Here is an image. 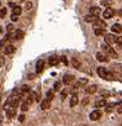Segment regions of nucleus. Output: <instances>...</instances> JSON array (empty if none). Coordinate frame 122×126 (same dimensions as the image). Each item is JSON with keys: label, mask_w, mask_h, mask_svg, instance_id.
Returning a JSON list of instances; mask_svg holds the SVG:
<instances>
[{"label": "nucleus", "mask_w": 122, "mask_h": 126, "mask_svg": "<svg viewBox=\"0 0 122 126\" xmlns=\"http://www.w3.org/2000/svg\"><path fill=\"white\" fill-rule=\"evenodd\" d=\"M97 74H99L102 79H105V80H115L113 74L110 73L107 69H105V68H102V67H99V68H97Z\"/></svg>", "instance_id": "nucleus-1"}, {"label": "nucleus", "mask_w": 122, "mask_h": 126, "mask_svg": "<svg viewBox=\"0 0 122 126\" xmlns=\"http://www.w3.org/2000/svg\"><path fill=\"white\" fill-rule=\"evenodd\" d=\"M102 48H104V49H105V51H106V52H107V53H108V54L112 57V58H115V59H116V58H118V56H117L116 51H115L113 48H111V47H110V45L105 43V45H102Z\"/></svg>", "instance_id": "nucleus-2"}, {"label": "nucleus", "mask_w": 122, "mask_h": 126, "mask_svg": "<svg viewBox=\"0 0 122 126\" xmlns=\"http://www.w3.org/2000/svg\"><path fill=\"white\" fill-rule=\"evenodd\" d=\"M116 38L117 36L112 35V33H108V35H105V42L107 45H112V43H116Z\"/></svg>", "instance_id": "nucleus-3"}, {"label": "nucleus", "mask_w": 122, "mask_h": 126, "mask_svg": "<svg viewBox=\"0 0 122 126\" xmlns=\"http://www.w3.org/2000/svg\"><path fill=\"white\" fill-rule=\"evenodd\" d=\"M101 111L100 110H95V111H93V112H90V115H89V117H90V120H93V121H96V120H99L100 117H101Z\"/></svg>", "instance_id": "nucleus-4"}, {"label": "nucleus", "mask_w": 122, "mask_h": 126, "mask_svg": "<svg viewBox=\"0 0 122 126\" xmlns=\"http://www.w3.org/2000/svg\"><path fill=\"white\" fill-rule=\"evenodd\" d=\"M115 15V11L111 9V8H107L104 13H102V16H104V19H111L112 16Z\"/></svg>", "instance_id": "nucleus-5"}, {"label": "nucleus", "mask_w": 122, "mask_h": 126, "mask_svg": "<svg viewBox=\"0 0 122 126\" xmlns=\"http://www.w3.org/2000/svg\"><path fill=\"white\" fill-rule=\"evenodd\" d=\"M43 67H44V62H43L42 59H38V61H37V63H36V72H37L38 74H40V73H42Z\"/></svg>", "instance_id": "nucleus-6"}, {"label": "nucleus", "mask_w": 122, "mask_h": 126, "mask_svg": "<svg viewBox=\"0 0 122 126\" xmlns=\"http://www.w3.org/2000/svg\"><path fill=\"white\" fill-rule=\"evenodd\" d=\"M96 59L100 61V62H108V57L105 53H102V52H97L96 53Z\"/></svg>", "instance_id": "nucleus-7"}, {"label": "nucleus", "mask_w": 122, "mask_h": 126, "mask_svg": "<svg viewBox=\"0 0 122 126\" xmlns=\"http://www.w3.org/2000/svg\"><path fill=\"white\" fill-rule=\"evenodd\" d=\"M73 80H74V76H72V74H66V76L63 77V83L67 84V85L72 84Z\"/></svg>", "instance_id": "nucleus-8"}, {"label": "nucleus", "mask_w": 122, "mask_h": 126, "mask_svg": "<svg viewBox=\"0 0 122 126\" xmlns=\"http://www.w3.org/2000/svg\"><path fill=\"white\" fill-rule=\"evenodd\" d=\"M6 116L8 117H14V116H16V108H13V106H10V108H8L6 110Z\"/></svg>", "instance_id": "nucleus-9"}, {"label": "nucleus", "mask_w": 122, "mask_h": 126, "mask_svg": "<svg viewBox=\"0 0 122 126\" xmlns=\"http://www.w3.org/2000/svg\"><path fill=\"white\" fill-rule=\"evenodd\" d=\"M49 106H51V100L44 99V100L41 101V109L42 110H47V109H49Z\"/></svg>", "instance_id": "nucleus-10"}, {"label": "nucleus", "mask_w": 122, "mask_h": 126, "mask_svg": "<svg viewBox=\"0 0 122 126\" xmlns=\"http://www.w3.org/2000/svg\"><path fill=\"white\" fill-rule=\"evenodd\" d=\"M94 25L96 27H100V29H105L106 27V22L102 21V20H100V19H97L96 21H94Z\"/></svg>", "instance_id": "nucleus-11"}, {"label": "nucleus", "mask_w": 122, "mask_h": 126, "mask_svg": "<svg viewBox=\"0 0 122 126\" xmlns=\"http://www.w3.org/2000/svg\"><path fill=\"white\" fill-rule=\"evenodd\" d=\"M15 52V47L13 46V45H8L6 47H5V49H4V53L5 54H11V53H14Z\"/></svg>", "instance_id": "nucleus-12"}, {"label": "nucleus", "mask_w": 122, "mask_h": 126, "mask_svg": "<svg viewBox=\"0 0 122 126\" xmlns=\"http://www.w3.org/2000/svg\"><path fill=\"white\" fill-rule=\"evenodd\" d=\"M90 14H93V15L97 16V15H100V14H101V9H100V8H97V6H93V8H90Z\"/></svg>", "instance_id": "nucleus-13"}, {"label": "nucleus", "mask_w": 122, "mask_h": 126, "mask_svg": "<svg viewBox=\"0 0 122 126\" xmlns=\"http://www.w3.org/2000/svg\"><path fill=\"white\" fill-rule=\"evenodd\" d=\"M84 20H85L86 22H94V21L97 20V17H96L95 15H93V14H89V15H86V16L84 17Z\"/></svg>", "instance_id": "nucleus-14"}, {"label": "nucleus", "mask_w": 122, "mask_h": 126, "mask_svg": "<svg viewBox=\"0 0 122 126\" xmlns=\"http://www.w3.org/2000/svg\"><path fill=\"white\" fill-rule=\"evenodd\" d=\"M58 62H59V58L57 56H52L49 57V64L51 66H57L58 64Z\"/></svg>", "instance_id": "nucleus-15"}, {"label": "nucleus", "mask_w": 122, "mask_h": 126, "mask_svg": "<svg viewBox=\"0 0 122 126\" xmlns=\"http://www.w3.org/2000/svg\"><path fill=\"white\" fill-rule=\"evenodd\" d=\"M111 30H112V32L120 33V32H122V26H121V25H118V24H115V25H112Z\"/></svg>", "instance_id": "nucleus-16"}, {"label": "nucleus", "mask_w": 122, "mask_h": 126, "mask_svg": "<svg viewBox=\"0 0 122 126\" xmlns=\"http://www.w3.org/2000/svg\"><path fill=\"white\" fill-rule=\"evenodd\" d=\"M72 64H73V67H74L75 69H80V67H81V63H80L77 58H73V59H72Z\"/></svg>", "instance_id": "nucleus-17"}, {"label": "nucleus", "mask_w": 122, "mask_h": 126, "mask_svg": "<svg viewBox=\"0 0 122 126\" xmlns=\"http://www.w3.org/2000/svg\"><path fill=\"white\" fill-rule=\"evenodd\" d=\"M94 33H95L96 36H102V35H106L105 29H100V27H96V29L94 30Z\"/></svg>", "instance_id": "nucleus-18"}, {"label": "nucleus", "mask_w": 122, "mask_h": 126, "mask_svg": "<svg viewBox=\"0 0 122 126\" xmlns=\"http://www.w3.org/2000/svg\"><path fill=\"white\" fill-rule=\"evenodd\" d=\"M96 90H97V87H96V85H90V87H86V93H88V94H94Z\"/></svg>", "instance_id": "nucleus-19"}, {"label": "nucleus", "mask_w": 122, "mask_h": 126, "mask_svg": "<svg viewBox=\"0 0 122 126\" xmlns=\"http://www.w3.org/2000/svg\"><path fill=\"white\" fill-rule=\"evenodd\" d=\"M78 104V95L73 94V96L70 98V106H75Z\"/></svg>", "instance_id": "nucleus-20"}, {"label": "nucleus", "mask_w": 122, "mask_h": 126, "mask_svg": "<svg viewBox=\"0 0 122 126\" xmlns=\"http://www.w3.org/2000/svg\"><path fill=\"white\" fill-rule=\"evenodd\" d=\"M95 105H96L97 108H102V106H106V105H107V103H106V100H105V99H100V100H97V101L95 103Z\"/></svg>", "instance_id": "nucleus-21"}, {"label": "nucleus", "mask_w": 122, "mask_h": 126, "mask_svg": "<svg viewBox=\"0 0 122 126\" xmlns=\"http://www.w3.org/2000/svg\"><path fill=\"white\" fill-rule=\"evenodd\" d=\"M24 37V31L22 30H16V32H15V38L16 40H21Z\"/></svg>", "instance_id": "nucleus-22"}, {"label": "nucleus", "mask_w": 122, "mask_h": 126, "mask_svg": "<svg viewBox=\"0 0 122 126\" xmlns=\"http://www.w3.org/2000/svg\"><path fill=\"white\" fill-rule=\"evenodd\" d=\"M46 99H48V100H52L53 98H54V90H48L47 93H46Z\"/></svg>", "instance_id": "nucleus-23"}, {"label": "nucleus", "mask_w": 122, "mask_h": 126, "mask_svg": "<svg viewBox=\"0 0 122 126\" xmlns=\"http://www.w3.org/2000/svg\"><path fill=\"white\" fill-rule=\"evenodd\" d=\"M101 5H102V6L108 8V6H111V5H112V0H101Z\"/></svg>", "instance_id": "nucleus-24"}, {"label": "nucleus", "mask_w": 122, "mask_h": 126, "mask_svg": "<svg viewBox=\"0 0 122 126\" xmlns=\"http://www.w3.org/2000/svg\"><path fill=\"white\" fill-rule=\"evenodd\" d=\"M21 13H22V9H21L20 6H16V8L13 9V14H14V15H17V16H19Z\"/></svg>", "instance_id": "nucleus-25"}, {"label": "nucleus", "mask_w": 122, "mask_h": 126, "mask_svg": "<svg viewBox=\"0 0 122 126\" xmlns=\"http://www.w3.org/2000/svg\"><path fill=\"white\" fill-rule=\"evenodd\" d=\"M116 104H107L106 106H105V111L106 112H111L112 110H113V106H115Z\"/></svg>", "instance_id": "nucleus-26"}, {"label": "nucleus", "mask_w": 122, "mask_h": 126, "mask_svg": "<svg viewBox=\"0 0 122 126\" xmlns=\"http://www.w3.org/2000/svg\"><path fill=\"white\" fill-rule=\"evenodd\" d=\"M21 110H22V111H27V110H28V104H27L26 101H24V103L21 104Z\"/></svg>", "instance_id": "nucleus-27"}, {"label": "nucleus", "mask_w": 122, "mask_h": 126, "mask_svg": "<svg viewBox=\"0 0 122 126\" xmlns=\"http://www.w3.org/2000/svg\"><path fill=\"white\" fill-rule=\"evenodd\" d=\"M30 90H31V88L28 85H22V88H21V92L22 93H28Z\"/></svg>", "instance_id": "nucleus-28"}, {"label": "nucleus", "mask_w": 122, "mask_h": 126, "mask_svg": "<svg viewBox=\"0 0 122 126\" xmlns=\"http://www.w3.org/2000/svg\"><path fill=\"white\" fill-rule=\"evenodd\" d=\"M100 94H101V96H104V99H105V98H108V96L111 95V94H110V92H107V90H102Z\"/></svg>", "instance_id": "nucleus-29"}, {"label": "nucleus", "mask_w": 122, "mask_h": 126, "mask_svg": "<svg viewBox=\"0 0 122 126\" xmlns=\"http://www.w3.org/2000/svg\"><path fill=\"white\" fill-rule=\"evenodd\" d=\"M79 85H85V84H88V79L86 78H81V79H79V83H78Z\"/></svg>", "instance_id": "nucleus-30"}, {"label": "nucleus", "mask_w": 122, "mask_h": 126, "mask_svg": "<svg viewBox=\"0 0 122 126\" xmlns=\"http://www.w3.org/2000/svg\"><path fill=\"white\" fill-rule=\"evenodd\" d=\"M25 101H26L28 105H31V104L33 103V95H30V96H27V99H26Z\"/></svg>", "instance_id": "nucleus-31"}, {"label": "nucleus", "mask_w": 122, "mask_h": 126, "mask_svg": "<svg viewBox=\"0 0 122 126\" xmlns=\"http://www.w3.org/2000/svg\"><path fill=\"white\" fill-rule=\"evenodd\" d=\"M5 15H6V8H3L1 10H0V17H5Z\"/></svg>", "instance_id": "nucleus-32"}, {"label": "nucleus", "mask_w": 122, "mask_h": 126, "mask_svg": "<svg viewBox=\"0 0 122 126\" xmlns=\"http://www.w3.org/2000/svg\"><path fill=\"white\" fill-rule=\"evenodd\" d=\"M25 9H26V10H31V9H32V3H31V1H27V3L25 4Z\"/></svg>", "instance_id": "nucleus-33"}, {"label": "nucleus", "mask_w": 122, "mask_h": 126, "mask_svg": "<svg viewBox=\"0 0 122 126\" xmlns=\"http://www.w3.org/2000/svg\"><path fill=\"white\" fill-rule=\"evenodd\" d=\"M59 89H60V83H59V82L54 83V88H53V90H54V92H58Z\"/></svg>", "instance_id": "nucleus-34"}, {"label": "nucleus", "mask_w": 122, "mask_h": 126, "mask_svg": "<svg viewBox=\"0 0 122 126\" xmlns=\"http://www.w3.org/2000/svg\"><path fill=\"white\" fill-rule=\"evenodd\" d=\"M116 43L120 45V46H122V36H118V37L116 38Z\"/></svg>", "instance_id": "nucleus-35"}, {"label": "nucleus", "mask_w": 122, "mask_h": 126, "mask_svg": "<svg viewBox=\"0 0 122 126\" xmlns=\"http://www.w3.org/2000/svg\"><path fill=\"white\" fill-rule=\"evenodd\" d=\"M60 59H62V62L64 63V64H66V66H68V59H67V57H66V56H63V57H62V58H60Z\"/></svg>", "instance_id": "nucleus-36"}, {"label": "nucleus", "mask_w": 122, "mask_h": 126, "mask_svg": "<svg viewBox=\"0 0 122 126\" xmlns=\"http://www.w3.org/2000/svg\"><path fill=\"white\" fill-rule=\"evenodd\" d=\"M13 31H14V26H13V25H8V32L11 33Z\"/></svg>", "instance_id": "nucleus-37"}, {"label": "nucleus", "mask_w": 122, "mask_h": 126, "mask_svg": "<svg viewBox=\"0 0 122 126\" xmlns=\"http://www.w3.org/2000/svg\"><path fill=\"white\" fill-rule=\"evenodd\" d=\"M32 95L35 96V100H37V101H40V95H38L37 93H32Z\"/></svg>", "instance_id": "nucleus-38"}, {"label": "nucleus", "mask_w": 122, "mask_h": 126, "mask_svg": "<svg viewBox=\"0 0 122 126\" xmlns=\"http://www.w3.org/2000/svg\"><path fill=\"white\" fill-rule=\"evenodd\" d=\"M19 121H20V122H24V121H25V115H24V114L19 116Z\"/></svg>", "instance_id": "nucleus-39"}, {"label": "nucleus", "mask_w": 122, "mask_h": 126, "mask_svg": "<svg viewBox=\"0 0 122 126\" xmlns=\"http://www.w3.org/2000/svg\"><path fill=\"white\" fill-rule=\"evenodd\" d=\"M11 20H13L14 22L17 21V15H14V14H13V15H11Z\"/></svg>", "instance_id": "nucleus-40"}, {"label": "nucleus", "mask_w": 122, "mask_h": 126, "mask_svg": "<svg viewBox=\"0 0 122 126\" xmlns=\"http://www.w3.org/2000/svg\"><path fill=\"white\" fill-rule=\"evenodd\" d=\"M60 96H62V100H64V99H66V96H67V93H66V92H62Z\"/></svg>", "instance_id": "nucleus-41"}, {"label": "nucleus", "mask_w": 122, "mask_h": 126, "mask_svg": "<svg viewBox=\"0 0 122 126\" xmlns=\"http://www.w3.org/2000/svg\"><path fill=\"white\" fill-rule=\"evenodd\" d=\"M117 112H118V114H122V105H120V106H118V109H117Z\"/></svg>", "instance_id": "nucleus-42"}, {"label": "nucleus", "mask_w": 122, "mask_h": 126, "mask_svg": "<svg viewBox=\"0 0 122 126\" xmlns=\"http://www.w3.org/2000/svg\"><path fill=\"white\" fill-rule=\"evenodd\" d=\"M9 6H10V8H13V9H14V8H16V6H17V5H15V4H14V3H10V4H9Z\"/></svg>", "instance_id": "nucleus-43"}, {"label": "nucleus", "mask_w": 122, "mask_h": 126, "mask_svg": "<svg viewBox=\"0 0 122 126\" xmlns=\"http://www.w3.org/2000/svg\"><path fill=\"white\" fill-rule=\"evenodd\" d=\"M3 63H4V58H0V67H1Z\"/></svg>", "instance_id": "nucleus-44"}, {"label": "nucleus", "mask_w": 122, "mask_h": 126, "mask_svg": "<svg viewBox=\"0 0 122 126\" xmlns=\"http://www.w3.org/2000/svg\"><path fill=\"white\" fill-rule=\"evenodd\" d=\"M33 78H35L33 74H30V76H28V79H33Z\"/></svg>", "instance_id": "nucleus-45"}, {"label": "nucleus", "mask_w": 122, "mask_h": 126, "mask_svg": "<svg viewBox=\"0 0 122 126\" xmlns=\"http://www.w3.org/2000/svg\"><path fill=\"white\" fill-rule=\"evenodd\" d=\"M120 15H121V16H122V11H120Z\"/></svg>", "instance_id": "nucleus-46"}, {"label": "nucleus", "mask_w": 122, "mask_h": 126, "mask_svg": "<svg viewBox=\"0 0 122 126\" xmlns=\"http://www.w3.org/2000/svg\"><path fill=\"white\" fill-rule=\"evenodd\" d=\"M0 126H3V124H1V122H0Z\"/></svg>", "instance_id": "nucleus-47"}]
</instances>
